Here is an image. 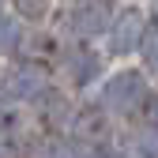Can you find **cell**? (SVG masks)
Returning <instances> with one entry per match:
<instances>
[{
	"instance_id": "1",
	"label": "cell",
	"mask_w": 158,
	"mask_h": 158,
	"mask_svg": "<svg viewBox=\"0 0 158 158\" xmlns=\"http://www.w3.org/2000/svg\"><path fill=\"white\" fill-rule=\"evenodd\" d=\"M147 79L143 72H135V68H124V72H117L109 75L106 83H102V109L106 113H117V117H128V113H139L143 102H147Z\"/></svg>"
},
{
	"instance_id": "2",
	"label": "cell",
	"mask_w": 158,
	"mask_h": 158,
	"mask_svg": "<svg viewBox=\"0 0 158 158\" xmlns=\"http://www.w3.org/2000/svg\"><path fill=\"white\" fill-rule=\"evenodd\" d=\"M109 53L113 56H128L135 49H143V38H147V15L139 8H124L113 15L109 23Z\"/></svg>"
},
{
	"instance_id": "3",
	"label": "cell",
	"mask_w": 158,
	"mask_h": 158,
	"mask_svg": "<svg viewBox=\"0 0 158 158\" xmlns=\"http://www.w3.org/2000/svg\"><path fill=\"white\" fill-rule=\"evenodd\" d=\"M109 23H113V11L106 0H83L68 11V30L75 38H98L102 30H109Z\"/></svg>"
},
{
	"instance_id": "4",
	"label": "cell",
	"mask_w": 158,
	"mask_h": 158,
	"mask_svg": "<svg viewBox=\"0 0 158 158\" xmlns=\"http://www.w3.org/2000/svg\"><path fill=\"white\" fill-rule=\"evenodd\" d=\"M60 64H64V79L72 87H90L94 79L102 75V56L94 49H87V45H68L64 56H60Z\"/></svg>"
},
{
	"instance_id": "5",
	"label": "cell",
	"mask_w": 158,
	"mask_h": 158,
	"mask_svg": "<svg viewBox=\"0 0 158 158\" xmlns=\"http://www.w3.org/2000/svg\"><path fill=\"white\" fill-rule=\"evenodd\" d=\"M4 94L8 98H38V94H49V87H45V72L38 68V64H23V68H15L8 79H4Z\"/></svg>"
},
{
	"instance_id": "6",
	"label": "cell",
	"mask_w": 158,
	"mask_h": 158,
	"mask_svg": "<svg viewBox=\"0 0 158 158\" xmlns=\"http://www.w3.org/2000/svg\"><path fill=\"white\" fill-rule=\"evenodd\" d=\"M34 158H79V147H72L64 135H42V139L30 143Z\"/></svg>"
},
{
	"instance_id": "7",
	"label": "cell",
	"mask_w": 158,
	"mask_h": 158,
	"mask_svg": "<svg viewBox=\"0 0 158 158\" xmlns=\"http://www.w3.org/2000/svg\"><path fill=\"white\" fill-rule=\"evenodd\" d=\"M42 117H45L53 128H68V124L75 121V113H72V106H68V98H64V94H53V90L42 98Z\"/></svg>"
},
{
	"instance_id": "8",
	"label": "cell",
	"mask_w": 158,
	"mask_h": 158,
	"mask_svg": "<svg viewBox=\"0 0 158 158\" xmlns=\"http://www.w3.org/2000/svg\"><path fill=\"white\" fill-rule=\"evenodd\" d=\"M72 128L83 135V139H90V143H102V128H106V117L98 113V109H79L75 113V121H72Z\"/></svg>"
},
{
	"instance_id": "9",
	"label": "cell",
	"mask_w": 158,
	"mask_h": 158,
	"mask_svg": "<svg viewBox=\"0 0 158 158\" xmlns=\"http://www.w3.org/2000/svg\"><path fill=\"white\" fill-rule=\"evenodd\" d=\"M19 45H23V30H19V23H15L11 15L0 11V56H4V53H15Z\"/></svg>"
},
{
	"instance_id": "10",
	"label": "cell",
	"mask_w": 158,
	"mask_h": 158,
	"mask_svg": "<svg viewBox=\"0 0 158 158\" xmlns=\"http://www.w3.org/2000/svg\"><path fill=\"white\" fill-rule=\"evenodd\" d=\"M11 8L23 15V19H30V23H38V19H45L49 15V8H53V0H11Z\"/></svg>"
},
{
	"instance_id": "11",
	"label": "cell",
	"mask_w": 158,
	"mask_h": 158,
	"mask_svg": "<svg viewBox=\"0 0 158 158\" xmlns=\"http://www.w3.org/2000/svg\"><path fill=\"white\" fill-rule=\"evenodd\" d=\"M143 60H147V68L151 72H158V23L147 30V38H143Z\"/></svg>"
},
{
	"instance_id": "12",
	"label": "cell",
	"mask_w": 158,
	"mask_h": 158,
	"mask_svg": "<svg viewBox=\"0 0 158 158\" xmlns=\"http://www.w3.org/2000/svg\"><path fill=\"white\" fill-rule=\"evenodd\" d=\"M135 151H139V158H158V132H139V139H135Z\"/></svg>"
},
{
	"instance_id": "13",
	"label": "cell",
	"mask_w": 158,
	"mask_h": 158,
	"mask_svg": "<svg viewBox=\"0 0 158 158\" xmlns=\"http://www.w3.org/2000/svg\"><path fill=\"white\" fill-rule=\"evenodd\" d=\"M143 128L158 132V98H147V102H143Z\"/></svg>"
},
{
	"instance_id": "14",
	"label": "cell",
	"mask_w": 158,
	"mask_h": 158,
	"mask_svg": "<svg viewBox=\"0 0 158 158\" xmlns=\"http://www.w3.org/2000/svg\"><path fill=\"white\" fill-rule=\"evenodd\" d=\"M79 158H117V151L106 143H87V147H79Z\"/></svg>"
},
{
	"instance_id": "15",
	"label": "cell",
	"mask_w": 158,
	"mask_h": 158,
	"mask_svg": "<svg viewBox=\"0 0 158 158\" xmlns=\"http://www.w3.org/2000/svg\"><path fill=\"white\" fill-rule=\"evenodd\" d=\"M0 8H4V0H0Z\"/></svg>"
}]
</instances>
